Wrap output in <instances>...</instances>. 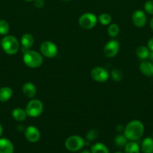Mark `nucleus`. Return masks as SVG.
<instances>
[{"instance_id":"obj_6","label":"nucleus","mask_w":153,"mask_h":153,"mask_svg":"<svg viewBox=\"0 0 153 153\" xmlns=\"http://www.w3.org/2000/svg\"><path fill=\"white\" fill-rule=\"evenodd\" d=\"M98 22V18L94 13H85L79 18V25L84 29H91L94 28Z\"/></svg>"},{"instance_id":"obj_11","label":"nucleus","mask_w":153,"mask_h":153,"mask_svg":"<svg viewBox=\"0 0 153 153\" xmlns=\"http://www.w3.org/2000/svg\"><path fill=\"white\" fill-rule=\"evenodd\" d=\"M146 16L141 10H136L132 14V22L137 28H142L146 23Z\"/></svg>"},{"instance_id":"obj_36","label":"nucleus","mask_w":153,"mask_h":153,"mask_svg":"<svg viewBox=\"0 0 153 153\" xmlns=\"http://www.w3.org/2000/svg\"><path fill=\"white\" fill-rule=\"evenodd\" d=\"M26 1H34V0H25Z\"/></svg>"},{"instance_id":"obj_29","label":"nucleus","mask_w":153,"mask_h":153,"mask_svg":"<svg viewBox=\"0 0 153 153\" xmlns=\"http://www.w3.org/2000/svg\"><path fill=\"white\" fill-rule=\"evenodd\" d=\"M34 4L37 8H42L45 4L44 0H34Z\"/></svg>"},{"instance_id":"obj_4","label":"nucleus","mask_w":153,"mask_h":153,"mask_svg":"<svg viewBox=\"0 0 153 153\" xmlns=\"http://www.w3.org/2000/svg\"><path fill=\"white\" fill-rule=\"evenodd\" d=\"M26 111L30 117H37L40 116L44 111V105L38 100H30L26 105Z\"/></svg>"},{"instance_id":"obj_18","label":"nucleus","mask_w":153,"mask_h":153,"mask_svg":"<svg viewBox=\"0 0 153 153\" xmlns=\"http://www.w3.org/2000/svg\"><path fill=\"white\" fill-rule=\"evenodd\" d=\"M141 149L143 153H153V139L152 137H146L142 142Z\"/></svg>"},{"instance_id":"obj_22","label":"nucleus","mask_w":153,"mask_h":153,"mask_svg":"<svg viewBox=\"0 0 153 153\" xmlns=\"http://www.w3.org/2000/svg\"><path fill=\"white\" fill-rule=\"evenodd\" d=\"M119 26L116 23H110L107 28V32L110 37H115L119 34Z\"/></svg>"},{"instance_id":"obj_14","label":"nucleus","mask_w":153,"mask_h":153,"mask_svg":"<svg viewBox=\"0 0 153 153\" xmlns=\"http://www.w3.org/2000/svg\"><path fill=\"white\" fill-rule=\"evenodd\" d=\"M22 91L24 95L26 97H28V98H33V97H34V96L36 95V93H37L36 87L32 82H26L22 85Z\"/></svg>"},{"instance_id":"obj_33","label":"nucleus","mask_w":153,"mask_h":153,"mask_svg":"<svg viewBox=\"0 0 153 153\" xmlns=\"http://www.w3.org/2000/svg\"><path fill=\"white\" fill-rule=\"evenodd\" d=\"M150 28H151L152 31H153V17L152 18L151 20H150Z\"/></svg>"},{"instance_id":"obj_39","label":"nucleus","mask_w":153,"mask_h":153,"mask_svg":"<svg viewBox=\"0 0 153 153\" xmlns=\"http://www.w3.org/2000/svg\"><path fill=\"white\" fill-rule=\"evenodd\" d=\"M0 44H1V40H0Z\"/></svg>"},{"instance_id":"obj_38","label":"nucleus","mask_w":153,"mask_h":153,"mask_svg":"<svg viewBox=\"0 0 153 153\" xmlns=\"http://www.w3.org/2000/svg\"><path fill=\"white\" fill-rule=\"evenodd\" d=\"M115 153H122V152H115Z\"/></svg>"},{"instance_id":"obj_9","label":"nucleus","mask_w":153,"mask_h":153,"mask_svg":"<svg viewBox=\"0 0 153 153\" xmlns=\"http://www.w3.org/2000/svg\"><path fill=\"white\" fill-rule=\"evenodd\" d=\"M119 51V43L117 40H111L106 43L104 48L105 56L107 58H113Z\"/></svg>"},{"instance_id":"obj_10","label":"nucleus","mask_w":153,"mask_h":153,"mask_svg":"<svg viewBox=\"0 0 153 153\" xmlns=\"http://www.w3.org/2000/svg\"><path fill=\"white\" fill-rule=\"evenodd\" d=\"M25 137L27 140L31 143H35L38 141L40 137V132L38 128L35 126H30L25 129Z\"/></svg>"},{"instance_id":"obj_2","label":"nucleus","mask_w":153,"mask_h":153,"mask_svg":"<svg viewBox=\"0 0 153 153\" xmlns=\"http://www.w3.org/2000/svg\"><path fill=\"white\" fill-rule=\"evenodd\" d=\"M23 62L27 67L30 68H38L43 64V57L41 54L34 50L26 51L23 52Z\"/></svg>"},{"instance_id":"obj_35","label":"nucleus","mask_w":153,"mask_h":153,"mask_svg":"<svg viewBox=\"0 0 153 153\" xmlns=\"http://www.w3.org/2000/svg\"><path fill=\"white\" fill-rule=\"evenodd\" d=\"M80 153H91V152H90L88 150H87V149H85V150H82Z\"/></svg>"},{"instance_id":"obj_28","label":"nucleus","mask_w":153,"mask_h":153,"mask_svg":"<svg viewBox=\"0 0 153 153\" xmlns=\"http://www.w3.org/2000/svg\"><path fill=\"white\" fill-rule=\"evenodd\" d=\"M144 9L148 14L153 15V0H148L144 4Z\"/></svg>"},{"instance_id":"obj_5","label":"nucleus","mask_w":153,"mask_h":153,"mask_svg":"<svg viewBox=\"0 0 153 153\" xmlns=\"http://www.w3.org/2000/svg\"><path fill=\"white\" fill-rule=\"evenodd\" d=\"M85 140L79 135H72L65 140V147L70 152H76L82 149L85 146Z\"/></svg>"},{"instance_id":"obj_26","label":"nucleus","mask_w":153,"mask_h":153,"mask_svg":"<svg viewBox=\"0 0 153 153\" xmlns=\"http://www.w3.org/2000/svg\"><path fill=\"white\" fill-rule=\"evenodd\" d=\"M110 76L114 81H116V82H121L123 79V78H124L122 72L121 70H118V69H113V70L111 71Z\"/></svg>"},{"instance_id":"obj_8","label":"nucleus","mask_w":153,"mask_h":153,"mask_svg":"<svg viewBox=\"0 0 153 153\" xmlns=\"http://www.w3.org/2000/svg\"><path fill=\"white\" fill-rule=\"evenodd\" d=\"M91 76L95 82L104 83L109 79L110 74L106 69L100 67H96L92 70Z\"/></svg>"},{"instance_id":"obj_13","label":"nucleus","mask_w":153,"mask_h":153,"mask_svg":"<svg viewBox=\"0 0 153 153\" xmlns=\"http://www.w3.org/2000/svg\"><path fill=\"white\" fill-rule=\"evenodd\" d=\"M14 145L7 138H0V153H14Z\"/></svg>"},{"instance_id":"obj_21","label":"nucleus","mask_w":153,"mask_h":153,"mask_svg":"<svg viewBox=\"0 0 153 153\" xmlns=\"http://www.w3.org/2000/svg\"><path fill=\"white\" fill-rule=\"evenodd\" d=\"M91 153H110L108 148L102 143H97L91 148Z\"/></svg>"},{"instance_id":"obj_3","label":"nucleus","mask_w":153,"mask_h":153,"mask_svg":"<svg viewBox=\"0 0 153 153\" xmlns=\"http://www.w3.org/2000/svg\"><path fill=\"white\" fill-rule=\"evenodd\" d=\"M3 51L8 55H15L20 49V43L17 39L12 35H5L1 40Z\"/></svg>"},{"instance_id":"obj_1","label":"nucleus","mask_w":153,"mask_h":153,"mask_svg":"<svg viewBox=\"0 0 153 153\" xmlns=\"http://www.w3.org/2000/svg\"><path fill=\"white\" fill-rule=\"evenodd\" d=\"M144 133V126L140 120H132L126 125L124 128V135L128 140L134 141L142 136Z\"/></svg>"},{"instance_id":"obj_25","label":"nucleus","mask_w":153,"mask_h":153,"mask_svg":"<svg viewBox=\"0 0 153 153\" xmlns=\"http://www.w3.org/2000/svg\"><path fill=\"white\" fill-rule=\"evenodd\" d=\"M98 20L100 22V24L103 25H107L111 23L112 21V17L108 13H102L98 18Z\"/></svg>"},{"instance_id":"obj_19","label":"nucleus","mask_w":153,"mask_h":153,"mask_svg":"<svg viewBox=\"0 0 153 153\" xmlns=\"http://www.w3.org/2000/svg\"><path fill=\"white\" fill-rule=\"evenodd\" d=\"M150 54V51L148 48L144 46H140L136 49V55L140 59L146 60L148 58Z\"/></svg>"},{"instance_id":"obj_7","label":"nucleus","mask_w":153,"mask_h":153,"mask_svg":"<svg viewBox=\"0 0 153 153\" xmlns=\"http://www.w3.org/2000/svg\"><path fill=\"white\" fill-rule=\"evenodd\" d=\"M40 51L42 55L48 58H52L56 56L58 53V48L52 42L46 40L40 44Z\"/></svg>"},{"instance_id":"obj_16","label":"nucleus","mask_w":153,"mask_h":153,"mask_svg":"<svg viewBox=\"0 0 153 153\" xmlns=\"http://www.w3.org/2000/svg\"><path fill=\"white\" fill-rule=\"evenodd\" d=\"M12 117L14 119L18 122H22L26 119L28 117L26 111L24 109L20 108H16L12 111Z\"/></svg>"},{"instance_id":"obj_27","label":"nucleus","mask_w":153,"mask_h":153,"mask_svg":"<svg viewBox=\"0 0 153 153\" xmlns=\"http://www.w3.org/2000/svg\"><path fill=\"white\" fill-rule=\"evenodd\" d=\"M98 131L96 129L89 130V131L87 132L86 136L87 140H88V141L95 140L96 139L98 138Z\"/></svg>"},{"instance_id":"obj_24","label":"nucleus","mask_w":153,"mask_h":153,"mask_svg":"<svg viewBox=\"0 0 153 153\" xmlns=\"http://www.w3.org/2000/svg\"><path fill=\"white\" fill-rule=\"evenodd\" d=\"M10 30V25L8 22L4 19H0V34L1 35H7Z\"/></svg>"},{"instance_id":"obj_23","label":"nucleus","mask_w":153,"mask_h":153,"mask_svg":"<svg viewBox=\"0 0 153 153\" xmlns=\"http://www.w3.org/2000/svg\"><path fill=\"white\" fill-rule=\"evenodd\" d=\"M115 141L116 145L118 147L122 148L125 146V145L127 144L128 143V139L124 134H118L116 135V137H115Z\"/></svg>"},{"instance_id":"obj_31","label":"nucleus","mask_w":153,"mask_h":153,"mask_svg":"<svg viewBox=\"0 0 153 153\" xmlns=\"http://www.w3.org/2000/svg\"><path fill=\"white\" fill-rule=\"evenodd\" d=\"M122 130L124 131V127H123V126L118 124V125L116 126V131H119V132H120V131H122Z\"/></svg>"},{"instance_id":"obj_15","label":"nucleus","mask_w":153,"mask_h":153,"mask_svg":"<svg viewBox=\"0 0 153 153\" xmlns=\"http://www.w3.org/2000/svg\"><path fill=\"white\" fill-rule=\"evenodd\" d=\"M141 73L148 77H153V64L148 61H142L140 65Z\"/></svg>"},{"instance_id":"obj_30","label":"nucleus","mask_w":153,"mask_h":153,"mask_svg":"<svg viewBox=\"0 0 153 153\" xmlns=\"http://www.w3.org/2000/svg\"><path fill=\"white\" fill-rule=\"evenodd\" d=\"M148 48L150 51H153V37L148 41Z\"/></svg>"},{"instance_id":"obj_12","label":"nucleus","mask_w":153,"mask_h":153,"mask_svg":"<svg viewBox=\"0 0 153 153\" xmlns=\"http://www.w3.org/2000/svg\"><path fill=\"white\" fill-rule=\"evenodd\" d=\"M34 43V37L31 34L26 33L22 34L20 39V43L22 46V52H25L26 51L28 50L32 47L33 44Z\"/></svg>"},{"instance_id":"obj_37","label":"nucleus","mask_w":153,"mask_h":153,"mask_svg":"<svg viewBox=\"0 0 153 153\" xmlns=\"http://www.w3.org/2000/svg\"><path fill=\"white\" fill-rule=\"evenodd\" d=\"M63 1H70V0H63Z\"/></svg>"},{"instance_id":"obj_34","label":"nucleus","mask_w":153,"mask_h":153,"mask_svg":"<svg viewBox=\"0 0 153 153\" xmlns=\"http://www.w3.org/2000/svg\"><path fill=\"white\" fill-rule=\"evenodd\" d=\"M2 133H3V128H2V124L0 123V137L2 136Z\"/></svg>"},{"instance_id":"obj_20","label":"nucleus","mask_w":153,"mask_h":153,"mask_svg":"<svg viewBox=\"0 0 153 153\" xmlns=\"http://www.w3.org/2000/svg\"><path fill=\"white\" fill-rule=\"evenodd\" d=\"M124 152L125 153H140V149L137 143L134 141L129 142L124 146Z\"/></svg>"},{"instance_id":"obj_17","label":"nucleus","mask_w":153,"mask_h":153,"mask_svg":"<svg viewBox=\"0 0 153 153\" xmlns=\"http://www.w3.org/2000/svg\"><path fill=\"white\" fill-rule=\"evenodd\" d=\"M13 95V91L9 87H2L0 88V102H8Z\"/></svg>"},{"instance_id":"obj_32","label":"nucleus","mask_w":153,"mask_h":153,"mask_svg":"<svg viewBox=\"0 0 153 153\" xmlns=\"http://www.w3.org/2000/svg\"><path fill=\"white\" fill-rule=\"evenodd\" d=\"M148 58H149L150 61H151L152 63L153 64V51H151V52H150V54H149V56H148Z\"/></svg>"}]
</instances>
